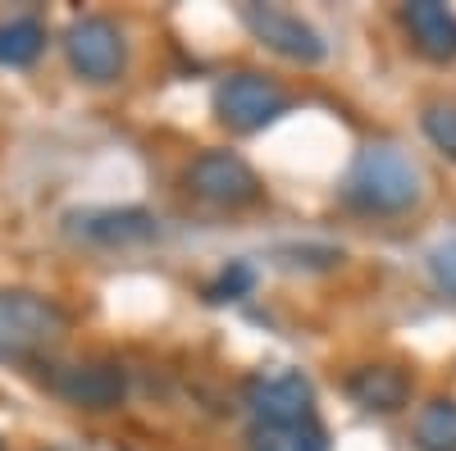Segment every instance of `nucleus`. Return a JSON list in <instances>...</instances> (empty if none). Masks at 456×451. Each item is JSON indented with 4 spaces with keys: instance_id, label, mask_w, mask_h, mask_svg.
I'll return each mask as SVG.
<instances>
[{
    "instance_id": "nucleus-1",
    "label": "nucleus",
    "mask_w": 456,
    "mask_h": 451,
    "mask_svg": "<svg viewBox=\"0 0 456 451\" xmlns=\"http://www.w3.org/2000/svg\"><path fill=\"white\" fill-rule=\"evenodd\" d=\"M342 197L365 214H402L420 201V169L397 146H361Z\"/></svg>"
},
{
    "instance_id": "nucleus-2",
    "label": "nucleus",
    "mask_w": 456,
    "mask_h": 451,
    "mask_svg": "<svg viewBox=\"0 0 456 451\" xmlns=\"http://www.w3.org/2000/svg\"><path fill=\"white\" fill-rule=\"evenodd\" d=\"M288 92L265 73H228L215 87V119L228 133H260L288 115Z\"/></svg>"
},
{
    "instance_id": "nucleus-3",
    "label": "nucleus",
    "mask_w": 456,
    "mask_h": 451,
    "mask_svg": "<svg viewBox=\"0 0 456 451\" xmlns=\"http://www.w3.org/2000/svg\"><path fill=\"white\" fill-rule=\"evenodd\" d=\"M64 310L37 292H0V356H32L60 342Z\"/></svg>"
},
{
    "instance_id": "nucleus-4",
    "label": "nucleus",
    "mask_w": 456,
    "mask_h": 451,
    "mask_svg": "<svg viewBox=\"0 0 456 451\" xmlns=\"http://www.w3.org/2000/svg\"><path fill=\"white\" fill-rule=\"evenodd\" d=\"M242 28L256 36L265 51H274L292 64H320L329 55V42L292 10H279V5H242Z\"/></svg>"
},
{
    "instance_id": "nucleus-5",
    "label": "nucleus",
    "mask_w": 456,
    "mask_h": 451,
    "mask_svg": "<svg viewBox=\"0 0 456 451\" xmlns=\"http://www.w3.org/2000/svg\"><path fill=\"white\" fill-rule=\"evenodd\" d=\"M64 55L73 64V73L87 83H114L124 73V32L101 14H83L73 19L64 32Z\"/></svg>"
},
{
    "instance_id": "nucleus-6",
    "label": "nucleus",
    "mask_w": 456,
    "mask_h": 451,
    "mask_svg": "<svg viewBox=\"0 0 456 451\" xmlns=\"http://www.w3.org/2000/svg\"><path fill=\"white\" fill-rule=\"evenodd\" d=\"M187 192L210 201V205L238 210V205H251L260 197V178L242 156H233V150H201V156L187 165Z\"/></svg>"
},
{
    "instance_id": "nucleus-7",
    "label": "nucleus",
    "mask_w": 456,
    "mask_h": 451,
    "mask_svg": "<svg viewBox=\"0 0 456 451\" xmlns=\"http://www.w3.org/2000/svg\"><path fill=\"white\" fill-rule=\"evenodd\" d=\"M247 406L256 424H301V420H315L311 406L315 392L311 383L301 379L297 369H279V374H256L247 383Z\"/></svg>"
},
{
    "instance_id": "nucleus-8",
    "label": "nucleus",
    "mask_w": 456,
    "mask_h": 451,
    "mask_svg": "<svg viewBox=\"0 0 456 451\" xmlns=\"http://www.w3.org/2000/svg\"><path fill=\"white\" fill-rule=\"evenodd\" d=\"M69 238L92 242V246H142L156 238V214H146L137 205H105V210H73Z\"/></svg>"
},
{
    "instance_id": "nucleus-9",
    "label": "nucleus",
    "mask_w": 456,
    "mask_h": 451,
    "mask_svg": "<svg viewBox=\"0 0 456 451\" xmlns=\"http://www.w3.org/2000/svg\"><path fill=\"white\" fill-rule=\"evenodd\" d=\"M124 369L119 365H64L51 374V392L83 410H110L124 401Z\"/></svg>"
},
{
    "instance_id": "nucleus-10",
    "label": "nucleus",
    "mask_w": 456,
    "mask_h": 451,
    "mask_svg": "<svg viewBox=\"0 0 456 451\" xmlns=\"http://www.w3.org/2000/svg\"><path fill=\"white\" fill-rule=\"evenodd\" d=\"M402 23L425 60H438V64L456 60V14L447 5H438V0H411L402 10Z\"/></svg>"
},
{
    "instance_id": "nucleus-11",
    "label": "nucleus",
    "mask_w": 456,
    "mask_h": 451,
    "mask_svg": "<svg viewBox=\"0 0 456 451\" xmlns=\"http://www.w3.org/2000/svg\"><path fill=\"white\" fill-rule=\"evenodd\" d=\"M347 397L361 406V410H379V415H393V410L406 406L411 397V379L393 365H365L347 379Z\"/></svg>"
},
{
    "instance_id": "nucleus-12",
    "label": "nucleus",
    "mask_w": 456,
    "mask_h": 451,
    "mask_svg": "<svg viewBox=\"0 0 456 451\" xmlns=\"http://www.w3.org/2000/svg\"><path fill=\"white\" fill-rule=\"evenodd\" d=\"M247 451H329V438L315 420L301 424H251Z\"/></svg>"
},
{
    "instance_id": "nucleus-13",
    "label": "nucleus",
    "mask_w": 456,
    "mask_h": 451,
    "mask_svg": "<svg viewBox=\"0 0 456 451\" xmlns=\"http://www.w3.org/2000/svg\"><path fill=\"white\" fill-rule=\"evenodd\" d=\"M42 51H46V28L37 19L0 23V64H5V68H28Z\"/></svg>"
},
{
    "instance_id": "nucleus-14",
    "label": "nucleus",
    "mask_w": 456,
    "mask_h": 451,
    "mask_svg": "<svg viewBox=\"0 0 456 451\" xmlns=\"http://www.w3.org/2000/svg\"><path fill=\"white\" fill-rule=\"evenodd\" d=\"M415 447L420 451H456V401L434 397L415 415Z\"/></svg>"
},
{
    "instance_id": "nucleus-15",
    "label": "nucleus",
    "mask_w": 456,
    "mask_h": 451,
    "mask_svg": "<svg viewBox=\"0 0 456 451\" xmlns=\"http://www.w3.org/2000/svg\"><path fill=\"white\" fill-rule=\"evenodd\" d=\"M251 287H256V270L247 265V260H228V265L219 270V278L206 287V301H215V306L242 301V296H251Z\"/></svg>"
},
{
    "instance_id": "nucleus-16",
    "label": "nucleus",
    "mask_w": 456,
    "mask_h": 451,
    "mask_svg": "<svg viewBox=\"0 0 456 451\" xmlns=\"http://www.w3.org/2000/svg\"><path fill=\"white\" fill-rule=\"evenodd\" d=\"M420 124H425V137L443 150V156L456 160V105H429Z\"/></svg>"
},
{
    "instance_id": "nucleus-17",
    "label": "nucleus",
    "mask_w": 456,
    "mask_h": 451,
    "mask_svg": "<svg viewBox=\"0 0 456 451\" xmlns=\"http://www.w3.org/2000/svg\"><path fill=\"white\" fill-rule=\"evenodd\" d=\"M434 278H438L447 292H456V238L434 251Z\"/></svg>"
},
{
    "instance_id": "nucleus-18",
    "label": "nucleus",
    "mask_w": 456,
    "mask_h": 451,
    "mask_svg": "<svg viewBox=\"0 0 456 451\" xmlns=\"http://www.w3.org/2000/svg\"><path fill=\"white\" fill-rule=\"evenodd\" d=\"M46 451H83V447H46Z\"/></svg>"
}]
</instances>
